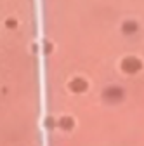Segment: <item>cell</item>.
<instances>
[{
	"label": "cell",
	"instance_id": "cell-3",
	"mask_svg": "<svg viewBox=\"0 0 144 146\" xmlns=\"http://www.w3.org/2000/svg\"><path fill=\"white\" fill-rule=\"evenodd\" d=\"M68 89L71 90V92H75V94H83L85 90L89 89V82H87L83 77H75V78L69 80Z\"/></svg>",
	"mask_w": 144,
	"mask_h": 146
},
{
	"label": "cell",
	"instance_id": "cell-4",
	"mask_svg": "<svg viewBox=\"0 0 144 146\" xmlns=\"http://www.w3.org/2000/svg\"><path fill=\"white\" fill-rule=\"evenodd\" d=\"M75 125H77V122L71 115H63V117L57 118V129L63 131V132H71L75 129Z\"/></svg>",
	"mask_w": 144,
	"mask_h": 146
},
{
	"label": "cell",
	"instance_id": "cell-2",
	"mask_svg": "<svg viewBox=\"0 0 144 146\" xmlns=\"http://www.w3.org/2000/svg\"><path fill=\"white\" fill-rule=\"evenodd\" d=\"M122 70L127 73V75H135L142 70V61L137 56H127L122 59Z\"/></svg>",
	"mask_w": 144,
	"mask_h": 146
},
{
	"label": "cell",
	"instance_id": "cell-6",
	"mask_svg": "<svg viewBox=\"0 0 144 146\" xmlns=\"http://www.w3.org/2000/svg\"><path fill=\"white\" fill-rule=\"evenodd\" d=\"M5 26H7V28H9V30H14V28H16V26H17V21H16V19H14V17H9V19H7V21H5Z\"/></svg>",
	"mask_w": 144,
	"mask_h": 146
},
{
	"label": "cell",
	"instance_id": "cell-1",
	"mask_svg": "<svg viewBox=\"0 0 144 146\" xmlns=\"http://www.w3.org/2000/svg\"><path fill=\"white\" fill-rule=\"evenodd\" d=\"M101 98L106 104H120L125 99V90L120 85H110L102 90Z\"/></svg>",
	"mask_w": 144,
	"mask_h": 146
},
{
	"label": "cell",
	"instance_id": "cell-5",
	"mask_svg": "<svg viewBox=\"0 0 144 146\" xmlns=\"http://www.w3.org/2000/svg\"><path fill=\"white\" fill-rule=\"evenodd\" d=\"M122 33L123 35H127V36H132V35H135L137 31H139V23L137 21H134V19H127V21H123L122 23Z\"/></svg>",
	"mask_w": 144,
	"mask_h": 146
}]
</instances>
